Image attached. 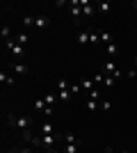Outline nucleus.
<instances>
[{
	"instance_id": "8",
	"label": "nucleus",
	"mask_w": 137,
	"mask_h": 153,
	"mask_svg": "<svg viewBox=\"0 0 137 153\" xmlns=\"http://www.w3.org/2000/svg\"><path fill=\"white\" fill-rule=\"evenodd\" d=\"M0 82H2V85H9V87H12V85H14V78L9 76V73H5V71H0Z\"/></svg>"
},
{
	"instance_id": "14",
	"label": "nucleus",
	"mask_w": 137,
	"mask_h": 153,
	"mask_svg": "<svg viewBox=\"0 0 137 153\" xmlns=\"http://www.w3.org/2000/svg\"><path fill=\"white\" fill-rule=\"evenodd\" d=\"M91 80H94V85H96V87H98V85H103V82H105V73H103V71H101V73H96V76L91 78Z\"/></svg>"
},
{
	"instance_id": "11",
	"label": "nucleus",
	"mask_w": 137,
	"mask_h": 153,
	"mask_svg": "<svg viewBox=\"0 0 137 153\" xmlns=\"http://www.w3.org/2000/svg\"><path fill=\"white\" fill-rule=\"evenodd\" d=\"M57 96H59V101H62V103H66V101H71V96H73V94H71V89H62Z\"/></svg>"
},
{
	"instance_id": "5",
	"label": "nucleus",
	"mask_w": 137,
	"mask_h": 153,
	"mask_svg": "<svg viewBox=\"0 0 137 153\" xmlns=\"http://www.w3.org/2000/svg\"><path fill=\"white\" fill-rule=\"evenodd\" d=\"M50 19L48 16H34V27H48Z\"/></svg>"
},
{
	"instance_id": "6",
	"label": "nucleus",
	"mask_w": 137,
	"mask_h": 153,
	"mask_svg": "<svg viewBox=\"0 0 137 153\" xmlns=\"http://www.w3.org/2000/svg\"><path fill=\"white\" fill-rule=\"evenodd\" d=\"M80 87H82V91H87V94H89V91L94 89L96 85H94V80H91V78H85V80L80 82Z\"/></svg>"
},
{
	"instance_id": "3",
	"label": "nucleus",
	"mask_w": 137,
	"mask_h": 153,
	"mask_svg": "<svg viewBox=\"0 0 137 153\" xmlns=\"http://www.w3.org/2000/svg\"><path fill=\"white\" fill-rule=\"evenodd\" d=\"M103 73L105 76H114V78H121V71L114 66V62H105L103 64Z\"/></svg>"
},
{
	"instance_id": "12",
	"label": "nucleus",
	"mask_w": 137,
	"mask_h": 153,
	"mask_svg": "<svg viewBox=\"0 0 137 153\" xmlns=\"http://www.w3.org/2000/svg\"><path fill=\"white\" fill-rule=\"evenodd\" d=\"M98 39H101V41H105V44H114V37H112L110 32H101V34H98Z\"/></svg>"
},
{
	"instance_id": "21",
	"label": "nucleus",
	"mask_w": 137,
	"mask_h": 153,
	"mask_svg": "<svg viewBox=\"0 0 137 153\" xmlns=\"http://www.w3.org/2000/svg\"><path fill=\"white\" fill-rule=\"evenodd\" d=\"M78 41H80V44H87V41H89V32H80V34H78Z\"/></svg>"
},
{
	"instance_id": "33",
	"label": "nucleus",
	"mask_w": 137,
	"mask_h": 153,
	"mask_svg": "<svg viewBox=\"0 0 137 153\" xmlns=\"http://www.w3.org/2000/svg\"><path fill=\"white\" fill-rule=\"evenodd\" d=\"M133 64H135V69H137V57H135V59H133Z\"/></svg>"
},
{
	"instance_id": "18",
	"label": "nucleus",
	"mask_w": 137,
	"mask_h": 153,
	"mask_svg": "<svg viewBox=\"0 0 137 153\" xmlns=\"http://www.w3.org/2000/svg\"><path fill=\"white\" fill-rule=\"evenodd\" d=\"M87 98H91V101H96V98H101V91H98V87H94V89L87 94Z\"/></svg>"
},
{
	"instance_id": "20",
	"label": "nucleus",
	"mask_w": 137,
	"mask_h": 153,
	"mask_svg": "<svg viewBox=\"0 0 137 153\" xmlns=\"http://www.w3.org/2000/svg\"><path fill=\"white\" fill-rule=\"evenodd\" d=\"M46 108H48V105H46V101H44V98H39V101H34V110H41V112H44Z\"/></svg>"
},
{
	"instance_id": "17",
	"label": "nucleus",
	"mask_w": 137,
	"mask_h": 153,
	"mask_svg": "<svg viewBox=\"0 0 137 153\" xmlns=\"http://www.w3.org/2000/svg\"><path fill=\"white\" fill-rule=\"evenodd\" d=\"M80 144H64V153H78Z\"/></svg>"
},
{
	"instance_id": "24",
	"label": "nucleus",
	"mask_w": 137,
	"mask_h": 153,
	"mask_svg": "<svg viewBox=\"0 0 137 153\" xmlns=\"http://www.w3.org/2000/svg\"><path fill=\"white\" fill-rule=\"evenodd\" d=\"M57 87H59V91H62V89H69L71 85L66 82V80H57Z\"/></svg>"
},
{
	"instance_id": "30",
	"label": "nucleus",
	"mask_w": 137,
	"mask_h": 153,
	"mask_svg": "<svg viewBox=\"0 0 137 153\" xmlns=\"http://www.w3.org/2000/svg\"><path fill=\"white\" fill-rule=\"evenodd\" d=\"M128 76H130V78H137V69H135V66H133V69L128 71Z\"/></svg>"
},
{
	"instance_id": "32",
	"label": "nucleus",
	"mask_w": 137,
	"mask_h": 153,
	"mask_svg": "<svg viewBox=\"0 0 137 153\" xmlns=\"http://www.w3.org/2000/svg\"><path fill=\"white\" fill-rule=\"evenodd\" d=\"M21 153H32V151H30V149H21Z\"/></svg>"
},
{
	"instance_id": "15",
	"label": "nucleus",
	"mask_w": 137,
	"mask_h": 153,
	"mask_svg": "<svg viewBox=\"0 0 137 153\" xmlns=\"http://www.w3.org/2000/svg\"><path fill=\"white\" fill-rule=\"evenodd\" d=\"M41 133L44 135H53L55 133V126H53V123H44V126H41Z\"/></svg>"
},
{
	"instance_id": "28",
	"label": "nucleus",
	"mask_w": 137,
	"mask_h": 153,
	"mask_svg": "<svg viewBox=\"0 0 137 153\" xmlns=\"http://www.w3.org/2000/svg\"><path fill=\"white\" fill-rule=\"evenodd\" d=\"M110 108H112V103H110V101H103V105H101V110H103V112H110Z\"/></svg>"
},
{
	"instance_id": "22",
	"label": "nucleus",
	"mask_w": 137,
	"mask_h": 153,
	"mask_svg": "<svg viewBox=\"0 0 137 153\" xmlns=\"http://www.w3.org/2000/svg\"><path fill=\"white\" fill-rule=\"evenodd\" d=\"M16 41H19V44L23 46V44H25V41H27V34H25V32H21L19 37H16Z\"/></svg>"
},
{
	"instance_id": "26",
	"label": "nucleus",
	"mask_w": 137,
	"mask_h": 153,
	"mask_svg": "<svg viewBox=\"0 0 137 153\" xmlns=\"http://www.w3.org/2000/svg\"><path fill=\"white\" fill-rule=\"evenodd\" d=\"M23 25H34V16H25V19H23Z\"/></svg>"
},
{
	"instance_id": "9",
	"label": "nucleus",
	"mask_w": 137,
	"mask_h": 153,
	"mask_svg": "<svg viewBox=\"0 0 137 153\" xmlns=\"http://www.w3.org/2000/svg\"><path fill=\"white\" fill-rule=\"evenodd\" d=\"M94 14H96V7L94 5H89V2L82 5V16H94Z\"/></svg>"
},
{
	"instance_id": "10",
	"label": "nucleus",
	"mask_w": 137,
	"mask_h": 153,
	"mask_svg": "<svg viewBox=\"0 0 137 153\" xmlns=\"http://www.w3.org/2000/svg\"><path fill=\"white\" fill-rule=\"evenodd\" d=\"M64 142H66V144H82V142H80V137H76L73 133H66V135H64Z\"/></svg>"
},
{
	"instance_id": "37",
	"label": "nucleus",
	"mask_w": 137,
	"mask_h": 153,
	"mask_svg": "<svg viewBox=\"0 0 137 153\" xmlns=\"http://www.w3.org/2000/svg\"><path fill=\"white\" fill-rule=\"evenodd\" d=\"M121 153H128V151H121Z\"/></svg>"
},
{
	"instance_id": "23",
	"label": "nucleus",
	"mask_w": 137,
	"mask_h": 153,
	"mask_svg": "<svg viewBox=\"0 0 137 153\" xmlns=\"http://www.w3.org/2000/svg\"><path fill=\"white\" fill-rule=\"evenodd\" d=\"M89 41L91 44H98L101 39H98V32H89Z\"/></svg>"
},
{
	"instance_id": "16",
	"label": "nucleus",
	"mask_w": 137,
	"mask_h": 153,
	"mask_svg": "<svg viewBox=\"0 0 137 153\" xmlns=\"http://www.w3.org/2000/svg\"><path fill=\"white\" fill-rule=\"evenodd\" d=\"M14 71H16L19 76H25V73H27V66H25V64H14Z\"/></svg>"
},
{
	"instance_id": "13",
	"label": "nucleus",
	"mask_w": 137,
	"mask_h": 153,
	"mask_svg": "<svg viewBox=\"0 0 137 153\" xmlns=\"http://www.w3.org/2000/svg\"><path fill=\"white\" fill-rule=\"evenodd\" d=\"M44 101H46V105H55V103L59 101V96L57 94H48V96H44Z\"/></svg>"
},
{
	"instance_id": "25",
	"label": "nucleus",
	"mask_w": 137,
	"mask_h": 153,
	"mask_svg": "<svg viewBox=\"0 0 137 153\" xmlns=\"http://www.w3.org/2000/svg\"><path fill=\"white\" fill-rule=\"evenodd\" d=\"M114 80H117V78H114V76H105V87H112V82H114Z\"/></svg>"
},
{
	"instance_id": "4",
	"label": "nucleus",
	"mask_w": 137,
	"mask_h": 153,
	"mask_svg": "<svg viewBox=\"0 0 137 153\" xmlns=\"http://www.w3.org/2000/svg\"><path fill=\"white\" fill-rule=\"evenodd\" d=\"M71 16H73V21H80V16H82V5H80L78 0L71 2Z\"/></svg>"
},
{
	"instance_id": "7",
	"label": "nucleus",
	"mask_w": 137,
	"mask_h": 153,
	"mask_svg": "<svg viewBox=\"0 0 137 153\" xmlns=\"http://www.w3.org/2000/svg\"><path fill=\"white\" fill-rule=\"evenodd\" d=\"M110 9H112L110 2H98V5H96V12L98 14H110Z\"/></svg>"
},
{
	"instance_id": "36",
	"label": "nucleus",
	"mask_w": 137,
	"mask_h": 153,
	"mask_svg": "<svg viewBox=\"0 0 137 153\" xmlns=\"http://www.w3.org/2000/svg\"><path fill=\"white\" fill-rule=\"evenodd\" d=\"M48 153H55V151H48Z\"/></svg>"
},
{
	"instance_id": "27",
	"label": "nucleus",
	"mask_w": 137,
	"mask_h": 153,
	"mask_svg": "<svg viewBox=\"0 0 137 153\" xmlns=\"http://www.w3.org/2000/svg\"><path fill=\"white\" fill-rule=\"evenodd\" d=\"M87 110L94 112V110H96V101H91V98H89V101H87Z\"/></svg>"
},
{
	"instance_id": "35",
	"label": "nucleus",
	"mask_w": 137,
	"mask_h": 153,
	"mask_svg": "<svg viewBox=\"0 0 137 153\" xmlns=\"http://www.w3.org/2000/svg\"><path fill=\"white\" fill-rule=\"evenodd\" d=\"M133 7H135V12H137V2H133Z\"/></svg>"
},
{
	"instance_id": "1",
	"label": "nucleus",
	"mask_w": 137,
	"mask_h": 153,
	"mask_svg": "<svg viewBox=\"0 0 137 153\" xmlns=\"http://www.w3.org/2000/svg\"><path fill=\"white\" fill-rule=\"evenodd\" d=\"M7 121L12 126L21 128V130H30V117H16V114H7Z\"/></svg>"
},
{
	"instance_id": "2",
	"label": "nucleus",
	"mask_w": 137,
	"mask_h": 153,
	"mask_svg": "<svg viewBox=\"0 0 137 153\" xmlns=\"http://www.w3.org/2000/svg\"><path fill=\"white\" fill-rule=\"evenodd\" d=\"M55 142H57V135H44V137H37L34 144H37V146H46L48 151H53Z\"/></svg>"
},
{
	"instance_id": "34",
	"label": "nucleus",
	"mask_w": 137,
	"mask_h": 153,
	"mask_svg": "<svg viewBox=\"0 0 137 153\" xmlns=\"http://www.w3.org/2000/svg\"><path fill=\"white\" fill-rule=\"evenodd\" d=\"M7 153H21V151H14V149H12V151H7Z\"/></svg>"
},
{
	"instance_id": "29",
	"label": "nucleus",
	"mask_w": 137,
	"mask_h": 153,
	"mask_svg": "<svg viewBox=\"0 0 137 153\" xmlns=\"http://www.w3.org/2000/svg\"><path fill=\"white\" fill-rule=\"evenodd\" d=\"M9 34H12V30H9V27H2V39H5V41H7V39H9Z\"/></svg>"
},
{
	"instance_id": "19",
	"label": "nucleus",
	"mask_w": 137,
	"mask_h": 153,
	"mask_svg": "<svg viewBox=\"0 0 137 153\" xmlns=\"http://www.w3.org/2000/svg\"><path fill=\"white\" fill-rule=\"evenodd\" d=\"M107 55H119V46L117 44H107Z\"/></svg>"
},
{
	"instance_id": "31",
	"label": "nucleus",
	"mask_w": 137,
	"mask_h": 153,
	"mask_svg": "<svg viewBox=\"0 0 137 153\" xmlns=\"http://www.w3.org/2000/svg\"><path fill=\"white\" fill-rule=\"evenodd\" d=\"M105 153H114V149H112V146H107V149H105Z\"/></svg>"
}]
</instances>
